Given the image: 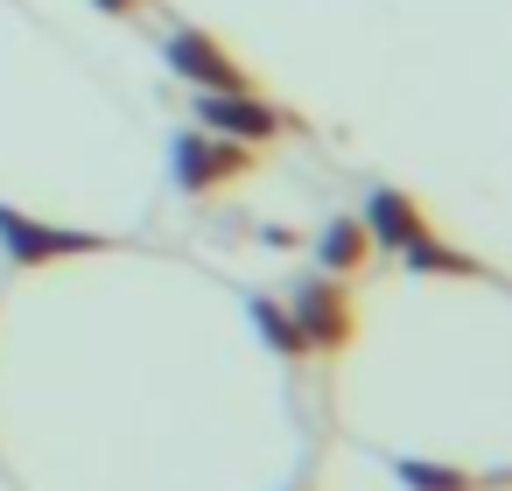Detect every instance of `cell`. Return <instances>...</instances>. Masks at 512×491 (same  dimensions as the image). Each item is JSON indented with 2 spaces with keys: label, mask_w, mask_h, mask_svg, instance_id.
<instances>
[{
  "label": "cell",
  "mask_w": 512,
  "mask_h": 491,
  "mask_svg": "<svg viewBox=\"0 0 512 491\" xmlns=\"http://www.w3.org/2000/svg\"><path fill=\"white\" fill-rule=\"evenodd\" d=\"M358 225L372 232V246H393V253H407V246H421V239L435 232V218H428V211H421L407 190H393V183H379V190L365 197Z\"/></svg>",
  "instance_id": "cell-6"
},
{
  "label": "cell",
  "mask_w": 512,
  "mask_h": 491,
  "mask_svg": "<svg viewBox=\"0 0 512 491\" xmlns=\"http://www.w3.org/2000/svg\"><path fill=\"white\" fill-rule=\"evenodd\" d=\"M372 253H379V246H372V232H365L351 211H344V218H330V225H323V239H316V260H323V274H337V281L365 274V267H372Z\"/></svg>",
  "instance_id": "cell-7"
},
{
  "label": "cell",
  "mask_w": 512,
  "mask_h": 491,
  "mask_svg": "<svg viewBox=\"0 0 512 491\" xmlns=\"http://www.w3.org/2000/svg\"><path fill=\"white\" fill-rule=\"evenodd\" d=\"M246 323L260 330V344H267L274 358H309V344H302V330H295V316H288L281 295H253V302H246Z\"/></svg>",
  "instance_id": "cell-9"
},
{
  "label": "cell",
  "mask_w": 512,
  "mask_h": 491,
  "mask_svg": "<svg viewBox=\"0 0 512 491\" xmlns=\"http://www.w3.org/2000/svg\"><path fill=\"white\" fill-rule=\"evenodd\" d=\"M134 8H148V0H99V15H134Z\"/></svg>",
  "instance_id": "cell-11"
},
{
  "label": "cell",
  "mask_w": 512,
  "mask_h": 491,
  "mask_svg": "<svg viewBox=\"0 0 512 491\" xmlns=\"http://www.w3.org/2000/svg\"><path fill=\"white\" fill-rule=\"evenodd\" d=\"M197 127L204 134H225V141H246V148H267L274 134H288L302 120H288L260 92H197Z\"/></svg>",
  "instance_id": "cell-5"
},
{
  "label": "cell",
  "mask_w": 512,
  "mask_h": 491,
  "mask_svg": "<svg viewBox=\"0 0 512 491\" xmlns=\"http://www.w3.org/2000/svg\"><path fill=\"white\" fill-rule=\"evenodd\" d=\"M162 57H169V71H176L190 92H260V78H253L211 29H176V36L162 43Z\"/></svg>",
  "instance_id": "cell-4"
},
{
  "label": "cell",
  "mask_w": 512,
  "mask_h": 491,
  "mask_svg": "<svg viewBox=\"0 0 512 491\" xmlns=\"http://www.w3.org/2000/svg\"><path fill=\"white\" fill-rule=\"evenodd\" d=\"M0 253H8L22 274H36V267H64V260L113 253V239H106V232H78V225H50V218H36V211L0 204Z\"/></svg>",
  "instance_id": "cell-2"
},
{
  "label": "cell",
  "mask_w": 512,
  "mask_h": 491,
  "mask_svg": "<svg viewBox=\"0 0 512 491\" xmlns=\"http://www.w3.org/2000/svg\"><path fill=\"white\" fill-rule=\"evenodd\" d=\"M253 162H260V148L225 141V134H204V127L176 134V148H169V176H176L183 197H225V190H239L253 176Z\"/></svg>",
  "instance_id": "cell-1"
},
{
  "label": "cell",
  "mask_w": 512,
  "mask_h": 491,
  "mask_svg": "<svg viewBox=\"0 0 512 491\" xmlns=\"http://www.w3.org/2000/svg\"><path fill=\"white\" fill-rule=\"evenodd\" d=\"M288 316H295L302 344L323 351V358H344V351L358 344V302H351V281H337V274L302 281V288L288 295Z\"/></svg>",
  "instance_id": "cell-3"
},
{
  "label": "cell",
  "mask_w": 512,
  "mask_h": 491,
  "mask_svg": "<svg viewBox=\"0 0 512 491\" xmlns=\"http://www.w3.org/2000/svg\"><path fill=\"white\" fill-rule=\"evenodd\" d=\"M393 477H400L407 491H477L470 470H456V463H428V456H400Z\"/></svg>",
  "instance_id": "cell-10"
},
{
  "label": "cell",
  "mask_w": 512,
  "mask_h": 491,
  "mask_svg": "<svg viewBox=\"0 0 512 491\" xmlns=\"http://www.w3.org/2000/svg\"><path fill=\"white\" fill-rule=\"evenodd\" d=\"M400 260H407V274H442V281H498V267H484L477 253L449 246L442 232H428V239H421V246H407Z\"/></svg>",
  "instance_id": "cell-8"
}]
</instances>
